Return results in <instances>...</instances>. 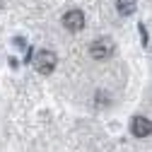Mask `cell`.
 I'll use <instances>...</instances> for the list:
<instances>
[{
    "label": "cell",
    "mask_w": 152,
    "mask_h": 152,
    "mask_svg": "<svg viewBox=\"0 0 152 152\" xmlns=\"http://www.w3.org/2000/svg\"><path fill=\"white\" fill-rule=\"evenodd\" d=\"M130 133L135 138H147L150 133H152V121L145 118V116H135L130 121Z\"/></svg>",
    "instance_id": "obj_4"
},
{
    "label": "cell",
    "mask_w": 152,
    "mask_h": 152,
    "mask_svg": "<svg viewBox=\"0 0 152 152\" xmlns=\"http://www.w3.org/2000/svg\"><path fill=\"white\" fill-rule=\"evenodd\" d=\"M63 27L70 31H80L85 27V12L82 10H68L63 15Z\"/></svg>",
    "instance_id": "obj_3"
},
{
    "label": "cell",
    "mask_w": 152,
    "mask_h": 152,
    "mask_svg": "<svg viewBox=\"0 0 152 152\" xmlns=\"http://www.w3.org/2000/svg\"><path fill=\"white\" fill-rule=\"evenodd\" d=\"M111 53H113V44L109 39H97V41L89 44V56L94 61H106Z\"/></svg>",
    "instance_id": "obj_2"
},
{
    "label": "cell",
    "mask_w": 152,
    "mask_h": 152,
    "mask_svg": "<svg viewBox=\"0 0 152 152\" xmlns=\"http://www.w3.org/2000/svg\"><path fill=\"white\" fill-rule=\"evenodd\" d=\"M56 63H58V56H56L53 51H48V48H44V51H39L34 56V68L41 75H51L56 70Z\"/></svg>",
    "instance_id": "obj_1"
},
{
    "label": "cell",
    "mask_w": 152,
    "mask_h": 152,
    "mask_svg": "<svg viewBox=\"0 0 152 152\" xmlns=\"http://www.w3.org/2000/svg\"><path fill=\"white\" fill-rule=\"evenodd\" d=\"M116 7L121 15H133L135 12V0H116Z\"/></svg>",
    "instance_id": "obj_5"
}]
</instances>
